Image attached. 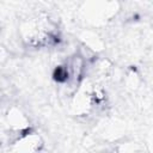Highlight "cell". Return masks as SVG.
<instances>
[{"mask_svg":"<svg viewBox=\"0 0 153 153\" xmlns=\"http://www.w3.org/2000/svg\"><path fill=\"white\" fill-rule=\"evenodd\" d=\"M26 36L25 39L32 45H43L48 44L51 39V29L49 25V22L47 19L36 18L32 22L29 23L27 29H25Z\"/></svg>","mask_w":153,"mask_h":153,"instance_id":"1","label":"cell"},{"mask_svg":"<svg viewBox=\"0 0 153 153\" xmlns=\"http://www.w3.org/2000/svg\"><path fill=\"white\" fill-rule=\"evenodd\" d=\"M41 139L37 134L35 133H25L20 137L16 140L13 143L14 151H20V152H33L39 149L41 147Z\"/></svg>","mask_w":153,"mask_h":153,"instance_id":"2","label":"cell"}]
</instances>
